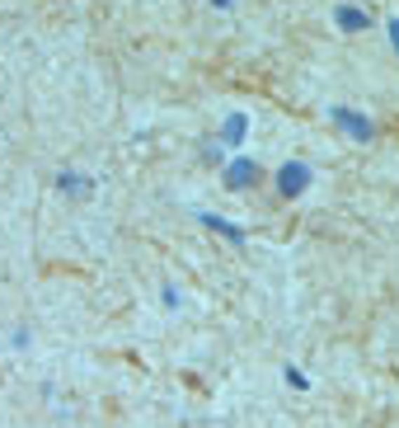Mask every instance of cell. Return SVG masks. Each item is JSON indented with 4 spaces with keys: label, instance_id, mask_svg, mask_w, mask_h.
Instances as JSON below:
<instances>
[{
    "label": "cell",
    "instance_id": "cell-5",
    "mask_svg": "<svg viewBox=\"0 0 399 428\" xmlns=\"http://www.w3.org/2000/svg\"><path fill=\"white\" fill-rule=\"evenodd\" d=\"M245 132H249V118H245V113H231L226 127H221V142H226V146H240V142H245Z\"/></svg>",
    "mask_w": 399,
    "mask_h": 428
},
{
    "label": "cell",
    "instance_id": "cell-1",
    "mask_svg": "<svg viewBox=\"0 0 399 428\" xmlns=\"http://www.w3.org/2000/svg\"><path fill=\"white\" fill-rule=\"evenodd\" d=\"M277 189L287 193V198L306 193V189H310V165H306V160H287V165L277 170Z\"/></svg>",
    "mask_w": 399,
    "mask_h": 428
},
{
    "label": "cell",
    "instance_id": "cell-6",
    "mask_svg": "<svg viewBox=\"0 0 399 428\" xmlns=\"http://www.w3.org/2000/svg\"><path fill=\"white\" fill-rule=\"evenodd\" d=\"M202 222L212 226V231H221V236H226V240H245V231H240V226H231V222H221V217H212V212H202Z\"/></svg>",
    "mask_w": 399,
    "mask_h": 428
},
{
    "label": "cell",
    "instance_id": "cell-3",
    "mask_svg": "<svg viewBox=\"0 0 399 428\" xmlns=\"http://www.w3.org/2000/svg\"><path fill=\"white\" fill-rule=\"evenodd\" d=\"M254 179H259V165H254V160H231V165H226V184H231V189H249V184H254Z\"/></svg>",
    "mask_w": 399,
    "mask_h": 428
},
{
    "label": "cell",
    "instance_id": "cell-8",
    "mask_svg": "<svg viewBox=\"0 0 399 428\" xmlns=\"http://www.w3.org/2000/svg\"><path fill=\"white\" fill-rule=\"evenodd\" d=\"M390 43H395V52H399V19H390Z\"/></svg>",
    "mask_w": 399,
    "mask_h": 428
},
{
    "label": "cell",
    "instance_id": "cell-9",
    "mask_svg": "<svg viewBox=\"0 0 399 428\" xmlns=\"http://www.w3.org/2000/svg\"><path fill=\"white\" fill-rule=\"evenodd\" d=\"M212 5H221V10H226V5H235V0H212Z\"/></svg>",
    "mask_w": 399,
    "mask_h": 428
},
{
    "label": "cell",
    "instance_id": "cell-4",
    "mask_svg": "<svg viewBox=\"0 0 399 428\" xmlns=\"http://www.w3.org/2000/svg\"><path fill=\"white\" fill-rule=\"evenodd\" d=\"M334 19H338V29H348V33H362L371 24L367 19V10H357V5H338L334 10Z\"/></svg>",
    "mask_w": 399,
    "mask_h": 428
},
{
    "label": "cell",
    "instance_id": "cell-2",
    "mask_svg": "<svg viewBox=\"0 0 399 428\" xmlns=\"http://www.w3.org/2000/svg\"><path fill=\"white\" fill-rule=\"evenodd\" d=\"M329 118H334V123L343 127V132H348L353 142H371V123L362 118V113H353V109H343V104H334V109H329Z\"/></svg>",
    "mask_w": 399,
    "mask_h": 428
},
{
    "label": "cell",
    "instance_id": "cell-7",
    "mask_svg": "<svg viewBox=\"0 0 399 428\" xmlns=\"http://www.w3.org/2000/svg\"><path fill=\"white\" fill-rule=\"evenodd\" d=\"M62 189H71V193H90V179H85V175H62Z\"/></svg>",
    "mask_w": 399,
    "mask_h": 428
}]
</instances>
